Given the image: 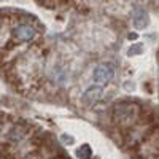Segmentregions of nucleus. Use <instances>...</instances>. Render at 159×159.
Instances as JSON below:
<instances>
[{"instance_id":"nucleus-1","label":"nucleus","mask_w":159,"mask_h":159,"mask_svg":"<svg viewBox=\"0 0 159 159\" xmlns=\"http://www.w3.org/2000/svg\"><path fill=\"white\" fill-rule=\"evenodd\" d=\"M115 76V70L110 64H100L94 69V73H92V78L97 84H108Z\"/></svg>"},{"instance_id":"nucleus-2","label":"nucleus","mask_w":159,"mask_h":159,"mask_svg":"<svg viewBox=\"0 0 159 159\" xmlns=\"http://www.w3.org/2000/svg\"><path fill=\"white\" fill-rule=\"evenodd\" d=\"M13 35H15V38L19 40V42H30V40L35 38L37 30L30 24H19L15 29V32H13Z\"/></svg>"},{"instance_id":"nucleus-3","label":"nucleus","mask_w":159,"mask_h":159,"mask_svg":"<svg viewBox=\"0 0 159 159\" xmlns=\"http://www.w3.org/2000/svg\"><path fill=\"white\" fill-rule=\"evenodd\" d=\"M132 21H134V25L137 29H143L150 24V18H148V13L145 11L142 7H135L134 13H132Z\"/></svg>"},{"instance_id":"nucleus-4","label":"nucleus","mask_w":159,"mask_h":159,"mask_svg":"<svg viewBox=\"0 0 159 159\" xmlns=\"http://www.w3.org/2000/svg\"><path fill=\"white\" fill-rule=\"evenodd\" d=\"M100 97H102V88L100 86H92V88H88L86 92L83 94V102L92 103V102H96Z\"/></svg>"},{"instance_id":"nucleus-5","label":"nucleus","mask_w":159,"mask_h":159,"mask_svg":"<svg viewBox=\"0 0 159 159\" xmlns=\"http://www.w3.org/2000/svg\"><path fill=\"white\" fill-rule=\"evenodd\" d=\"M92 156V150L88 143H83L81 147L76 150V157L78 159H89Z\"/></svg>"},{"instance_id":"nucleus-6","label":"nucleus","mask_w":159,"mask_h":159,"mask_svg":"<svg viewBox=\"0 0 159 159\" xmlns=\"http://www.w3.org/2000/svg\"><path fill=\"white\" fill-rule=\"evenodd\" d=\"M143 49H145V46L142 43H135L127 49V54L129 56H139V54H143Z\"/></svg>"},{"instance_id":"nucleus-7","label":"nucleus","mask_w":159,"mask_h":159,"mask_svg":"<svg viewBox=\"0 0 159 159\" xmlns=\"http://www.w3.org/2000/svg\"><path fill=\"white\" fill-rule=\"evenodd\" d=\"M61 140H62L65 145H73V143H75V139H73L72 135H69V134H62V135H61Z\"/></svg>"},{"instance_id":"nucleus-8","label":"nucleus","mask_w":159,"mask_h":159,"mask_svg":"<svg viewBox=\"0 0 159 159\" xmlns=\"http://www.w3.org/2000/svg\"><path fill=\"white\" fill-rule=\"evenodd\" d=\"M22 135H24V132H22V130H21V132H16V129H13V132H11V135H10V137H11L13 140H19Z\"/></svg>"},{"instance_id":"nucleus-9","label":"nucleus","mask_w":159,"mask_h":159,"mask_svg":"<svg viewBox=\"0 0 159 159\" xmlns=\"http://www.w3.org/2000/svg\"><path fill=\"white\" fill-rule=\"evenodd\" d=\"M129 38H132V40H135V38H137V35H135V34H129Z\"/></svg>"}]
</instances>
